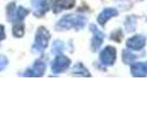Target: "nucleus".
Returning a JSON list of instances; mask_svg holds the SVG:
<instances>
[{"instance_id":"obj_11","label":"nucleus","mask_w":147,"mask_h":129,"mask_svg":"<svg viewBox=\"0 0 147 129\" xmlns=\"http://www.w3.org/2000/svg\"><path fill=\"white\" fill-rule=\"evenodd\" d=\"M32 71H34L32 75H36V76L43 75V72L45 71V65H44L43 62H40V61L36 62V63L32 66Z\"/></svg>"},{"instance_id":"obj_6","label":"nucleus","mask_w":147,"mask_h":129,"mask_svg":"<svg viewBox=\"0 0 147 129\" xmlns=\"http://www.w3.org/2000/svg\"><path fill=\"white\" fill-rule=\"evenodd\" d=\"M51 3H52V0H32L36 14L41 16L43 13H45L49 9V7H51Z\"/></svg>"},{"instance_id":"obj_8","label":"nucleus","mask_w":147,"mask_h":129,"mask_svg":"<svg viewBox=\"0 0 147 129\" xmlns=\"http://www.w3.org/2000/svg\"><path fill=\"white\" fill-rule=\"evenodd\" d=\"M132 74L134 76H145L147 75V62L146 63H134L132 67Z\"/></svg>"},{"instance_id":"obj_5","label":"nucleus","mask_w":147,"mask_h":129,"mask_svg":"<svg viewBox=\"0 0 147 129\" xmlns=\"http://www.w3.org/2000/svg\"><path fill=\"white\" fill-rule=\"evenodd\" d=\"M146 43V38L142 35H136L133 38H130L129 40L127 41V45L129 49H133V51H138V49L143 48Z\"/></svg>"},{"instance_id":"obj_4","label":"nucleus","mask_w":147,"mask_h":129,"mask_svg":"<svg viewBox=\"0 0 147 129\" xmlns=\"http://www.w3.org/2000/svg\"><path fill=\"white\" fill-rule=\"evenodd\" d=\"M70 66V59L65 56H58L54 59L53 65H52V70L53 72H62Z\"/></svg>"},{"instance_id":"obj_13","label":"nucleus","mask_w":147,"mask_h":129,"mask_svg":"<svg viewBox=\"0 0 147 129\" xmlns=\"http://www.w3.org/2000/svg\"><path fill=\"white\" fill-rule=\"evenodd\" d=\"M7 66V58L3 56H0V70H3V68Z\"/></svg>"},{"instance_id":"obj_12","label":"nucleus","mask_w":147,"mask_h":129,"mask_svg":"<svg viewBox=\"0 0 147 129\" xmlns=\"http://www.w3.org/2000/svg\"><path fill=\"white\" fill-rule=\"evenodd\" d=\"M27 13H28V10L27 9H23V8H20L18 10H16V13H14V21L16 22H21V21L23 20V18L27 16Z\"/></svg>"},{"instance_id":"obj_14","label":"nucleus","mask_w":147,"mask_h":129,"mask_svg":"<svg viewBox=\"0 0 147 129\" xmlns=\"http://www.w3.org/2000/svg\"><path fill=\"white\" fill-rule=\"evenodd\" d=\"M5 38V30H4V26L0 25V41Z\"/></svg>"},{"instance_id":"obj_10","label":"nucleus","mask_w":147,"mask_h":129,"mask_svg":"<svg viewBox=\"0 0 147 129\" xmlns=\"http://www.w3.org/2000/svg\"><path fill=\"white\" fill-rule=\"evenodd\" d=\"M25 34V26L22 25V22H16L13 26V35L16 38H21Z\"/></svg>"},{"instance_id":"obj_9","label":"nucleus","mask_w":147,"mask_h":129,"mask_svg":"<svg viewBox=\"0 0 147 129\" xmlns=\"http://www.w3.org/2000/svg\"><path fill=\"white\" fill-rule=\"evenodd\" d=\"M114 16H116V10L115 9H105L103 12L98 16V22L101 23V25H105V23L111 17H114Z\"/></svg>"},{"instance_id":"obj_1","label":"nucleus","mask_w":147,"mask_h":129,"mask_svg":"<svg viewBox=\"0 0 147 129\" xmlns=\"http://www.w3.org/2000/svg\"><path fill=\"white\" fill-rule=\"evenodd\" d=\"M49 38H51V35H49V32L45 28H43V27L39 28L38 34H36V39H35V49H38V51L45 49L47 45H48Z\"/></svg>"},{"instance_id":"obj_2","label":"nucleus","mask_w":147,"mask_h":129,"mask_svg":"<svg viewBox=\"0 0 147 129\" xmlns=\"http://www.w3.org/2000/svg\"><path fill=\"white\" fill-rule=\"evenodd\" d=\"M84 23V20L78 16H66L65 18H62L61 22L58 23L59 27L63 28H70V27H81Z\"/></svg>"},{"instance_id":"obj_7","label":"nucleus","mask_w":147,"mask_h":129,"mask_svg":"<svg viewBox=\"0 0 147 129\" xmlns=\"http://www.w3.org/2000/svg\"><path fill=\"white\" fill-rule=\"evenodd\" d=\"M75 3V0H56L54 1V12H61L62 9H69Z\"/></svg>"},{"instance_id":"obj_3","label":"nucleus","mask_w":147,"mask_h":129,"mask_svg":"<svg viewBox=\"0 0 147 129\" xmlns=\"http://www.w3.org/2000/svg\"><path fill=\"white\" fill-rule=\"evenodd\" d=\"M115 58H116V52H115L114 47H106L103 51L99 54V59L103 65L110 66L115 62Z\"/></svg>"}]
</instances>
